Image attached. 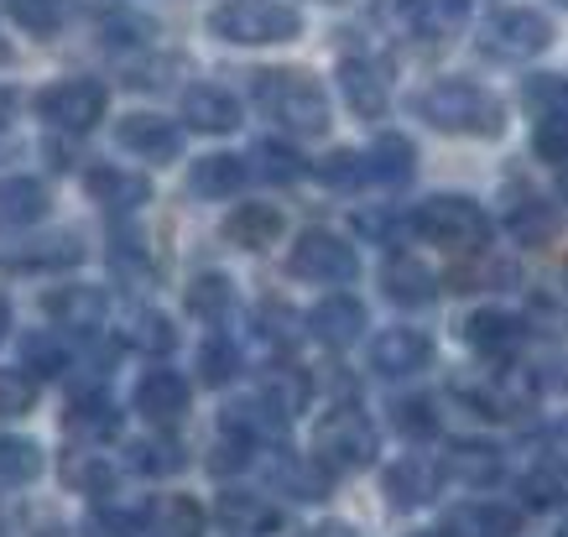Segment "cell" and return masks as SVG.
Returning <instances> with one entry per match:
<instances>
[{"label": "cell", "instance_id": "6da1fadb", "mask_svg": "<svg viewBox=\"0 0 568 537\" xmlns=\"http://www.w3.org/2000/svg\"><path fill=\"white\" fill-rule=\"evenodd\" d=\"M417 121H428L444 136H480L496 141L506 131V104L475 79H438L413 100Z\"/></svg>", "mask_w": 568, "mask_h": 537}, {"label": "cell", "instance_id": "7a4b0ae2", "mask_svg": "<svg viewBox=\"0 0 568 537\" xmlns=\"http://www.w3.org/2000/svg\"><path fill=\"white\" fill-rule=\"evenodd\" d=\"M251 100L266 121H276L293 136H324L328 131V94L303 69H261L251 73Z\"/></svg>", "mask_w": 568, "mask_h": 537}, {"label": "cell", "instance_id": "3957f363", "mask_svg": "<svg viewBox=\"0 0 568 537\" xmlns=\"http://www.w3.org/2000/svg\"><path fill=\"white\" fill-rule=\"evenodd\" d=\"M209 32L235 48H276L303 32V11L287 0H224L209 11Z\"/></svg>", "mask_w": 568, "mask_h": 537}, {"label": "cell", "instance_id": "277c9868", "mask_svg": "<svg viewBox=\"0 0 568 537\" xmlns=\"http://www.w3.org/2000/svg\"><path fill=\"white\" fill-rule=\"evenodd\" d=\"M381 438H376V423L361 413V407H334V413L318 417L313 428V459L328 469V475H355L376 459Z\"/></svg>", "mask_w": 568, "mask_h": 537}, {"label": "cell", "instance_id": "5b68a950", "mask_svg": "<svg viewBox=\"0 0 568 537\" xmlns=\"http://www.w3.org/2000/svg\"><path fill=\"white\" fill-rule=\"evenodd\" d=\"M413 230L423 241L444 245V251H485L490 241V214L465 193H433L413 214Z\"/></svg>", "mask_w": 568, "mask_h": 537}, {"label": "cell", "instance_id": "8992f818", "mask_svg": "<svg viewBox=\"0 0 568 537\" xmlns=\"http://www.w3.org/2000/svg\"><path fill=\"white\" fill-rule=\"evenodd\" d=\"M475 42L496 63H527V58H542L552 48V21L542 11H532V6H500V11H490L480 21Z\"/></svg>", "mask_w": 568, "mask_h": 537}, {"label": "cell", "instance_id": "52a82bcc", "mask_svg": "<svg viewBox=\"0 0 568 537\" xmlns=\"http://www.w3.org/2000/svg\"><path fill=\"white\" fill-rule=\"evenodd\" d=\"M104 104H110V94H104V84H94V79H58V84H48L37 94V115H42L52 131L84 136V131H94V125L104 121Z\"/></svg>", "mask_w": 568, "mask_h": 537}, {"label": "cell", "instance_id": "ba28073f", "mask_svg": "<svg viewBox=\"0 0 568 537\" xmlns=\"http://www.w3.org/2000/svg\"><path fill=\"white\" fill-rule=\"evenodd\" d=\"M287 272L303 282L339 287V282H355L361 256H355V245H349L345 235H334V230H303L293 245V256H287Z\"/></svg>", "mask_w": 568, "mask_h": 537}, {"label": "cell", "instance_id": "9c48e42d", "mask_svg": "<svg viewBox=\"0 0 568 537\" xmlns=\"http://www.w3.org/2000/svg\"><path fill=\"white\" fill-rule=\"evenodd\" d=\"M115 146L141 162H178L183 152V131H178L168 115H152V110H136V115H125L115 121Z\"/></svg>", "mask_w": 568, "mask_h": 537}, {"label": "cell", "instance_id": "30bf717a", "mask_svg": "<svg viewBox=\"0 0 568 537\" xmlns=\"http://www.w3.org/2000/svg\"><path fill=\"white\" fill-rule=\"evenodd\" d=\"M131 402H136V413L146 417V423H156V428H178V423L189 417L193 392L178 371H162V365H156V371H141Z\"/></svg>", "mask_w": 568, "mask_h": 537}, {"label": "cell", "instance_id": "8fae6325", "mask_svg": "<svg viewBox=\"0 0 568 537\" xmlns=\"http://www.w3.org/2000/svg\"><path fill=\"white\" fill-rule=\"evenodd\" d=\"M339 94H345V104L355 110V115L381 121V115H386V104H392V79H386V63L365 58V52L345 58V63H339Z\"/></svg>", "mask_w": 568, "mask_h": 537}, {"label": "cell", "instance_id": "7c38bea8", "mask_svg": "<svg viewBox=\"0 0 568 537\" xmlns=\"http://www.w3.org/2000/svg\"><path fill=\"white\" fill-rule=\"evenodd\" d=\"M433 361V340L423 330H386L371 340V371H381L386 382L392 376H417Z\"/></svg>", "mask_w": 568, "mask_h": 537}, {"label": "cell", "instance_id": "4fadbf2b", "mask_svg": "<svg viewBox=\"0 0 568 537\" xmlns=\"http://www.w3.org/2000/svg\"><path fill=\"white\" fill-rule=\"evenodd\" d=\"M444 486V465H433L428 454H407V459H396L386 469V501L402 506V511H417V506H428Z\"/></svg>", "mask_w": 568, "mask_h": 537}, {"label": "cell", "instance_id": "5bb4252c", "mask_svg": "<svg viewBox=\"0 0 568 537\" xmlns=\"http://www.w3.org/2000/svg\"><path fill=\"white\" fill-rule=\"evenodd\" d=\"M183 121L199 136H224V131L241 125V100L220 84H193L183 89Z\"/></svg>", "mask_w": 568, "mask_h": 537}, {"label": "cell", "instance_id": "9a60e30c", "mask_svg": "<svg viewBox=\"0 0 568 537\" xmlns=\"http://www.w3.org/2000/svg\"><path fill=\"white\" fill-rule=\"evenodd\" d=\"M361 330H365V303H361V297H349V293L324 297V303L308 313V334H313V340H324L328 349L355 345V340H361Z\"/></svg>", "mask_w": 568, "mask_h": 537}, {"label": "cell", "instance_id": "2e32d148", "mask_svg": "<svg viewBox=\"0 0 568 537\" xmlns=\"http://www.w3.org/2000/svg\"><path fill=\"white\" fill-rule=\"evenodd\" d=\"M266 480L293 501H324L328 496V469L313 454H272L266 459Z\"/></svg>", "mask_w": 568, "mask_h": 537}, {"label": "cell", "instance_id": "e0dca14e", "mask_svg": "<svg viewBox=\"0 0 568 537\" xmlns=\"http://www.w3.org/2000/svg\"><path fill=\"white\" fill-rule=\"evenodd\" d=\"M417 173V152L407 136H396V131H381L371 146H365V178L381 183V189H402V183H413Z\"/></svg>", "mask_w": 568, "mask_h": 537}, {"label": "cell", "instance_id": "ac0fdd59", "mask_svg": "<svg viewBox=\"0 0 568 537\" xmlns=\"http://www.w3.org/2000/svg\"><path fill=\"white\" fill-rule=\"evenodd\" d=\"M42 313H48L58 330L69 334H94L104 318V293L100 287H58V293L42 297Z\"/></svg>", "mask_w": 568, "mask_h": 537}, {"label": "cell", "instance_id": "d6986e66", "mask_svg": "<svg viewBox=\"0 0 568 537\" xmlns=\"http://www.w3.org/2000/svg\"><path fill=\"white\" fill-rule=\"evenodd\" d=\"M381 293L402 303V308H428L433 297H438V277H433L423 261L413 256H392L381 266Z\"/></svg>", "mask_w": 568, "mask_h": 537}, {"label": "cell", "instance_id": "ffe728a7", "mask_svg": "<svg viewBox=\"0 0 568 537\" xmlns=\"http://www.w3.org/2000/svg\"><path fill=\"white\" fill-rule=\"evenodd\" d=\"M214 511H220L224 533H235V537H266L282 527V511L266 496H251V490H224Z\"/></svg>", "mask_w": 568, "mask_h": 537}, {"label": "cell", "instance_id": "44dd1931", "mask_svg": "<svg viewBox=\"0 0 568 537\" xmlns=\"http://www.w3.org/2000/svg\"><path fill=\"white\" fill-rule=\"evenodd\" d=\"M63 423H69L73 438H84V444H110V438L121 434V413H115V402L100 397V386L94 392H79V397L69 402V413H63Z\"/></svg>", "mask_w": 568, "mask_h": 537}, {"label": "cell", "instance_id": "7402d4cb", "mask_svg": "<svg viewBox=\"0 0 568 537\" xmlns=\"http://www.w3.org/2000/svg\"><path fill=\"white\" fill-rule=\"evenodd\" d=\"M84 189L100 199L104 209H115V214H131V209H146L152 204V183L131 168H94L84 178Z\"/></svg>", "mask_w": 568, "mask_h": 537}, {"label": "cell", "instance_id": "603a6c76", "mask_svg": "<svg viewBox=\"0 0 568 537\" xmlns=\"http://www.w3.org/2000/svg\"><path fill=\"white\" fill-rule=\"evenodd\" d=\"M287 423H293V417L282 413V407H276V402H266L256 392V397H245V402H235V407H230V413H224V428H235V434H245L251 438V444H282V434H287Z\"/></svg>", "mask_w": 568, "mask_h": 537}, {"label": "cell", "instance_id": "cb8c5ba5", "mask_svg": "<svg viewBox=\"0 0 568 537\" xmlns=\"http://www.w3.org/2000/svg\"><path fill=\"white\" fill-rule=\"evenodd\" d=\"M465 345L480 349V355H490V361H506V355L521 345V324L500 308H480V313H469L465 318Z\"/></svg>", "mask_w": 568, "mask_h": 537}, {"label": "cell", "instance_id": "d4e9b609", "mask_svg": "<svg viewBox=\"0 0 568 537\" xmlns=\"http://www.w3.org/2000/svg\"><path fill=\"white\" fill-rule=\"evenodd\" d=\"M224 235L230 245H241V251H261V245H272L282 235V209L276 204H235L224 214Z\"/></svg>", "mask_w": 568, "mask_h": 537}, {"label": "cell", "instance_id": "484cf974", "mask_svg": "<svg viewBox=\"0 0 568 537\" xmlns=\"http://www.w3.org/2000/svg\"><path fill=\"white\" fill-rule=\"evenodd\" d=\"M48 214V189L37 178H0V230H27Z\"/></svg>", "mask_w": 568, "mask_h": 537}, {"label": "cell", "instance_id": "4316f807", "mask_svg": "<svg viewBox=\"0 0 568 537\" xmlns=\"http://www.w3.org/2000/svg\"><path fill=\"white\" fill-rule=\"evenodd\" d=\"M251 178L245 168V156H230V152H214V156H199L189 168V189L199 199H224V193H235Z\"/></svg>", "mask_w": 568, "mask_h": 537}, {"label": "cell", "instance_id": "83f0119b", "mask_svg": "<svg viewBox=\"0 0 568 537\" xmlns=\"http://www.w3.org/2000/svg\"><path fill=\"white\" fill-rule=\"evenodd\" d=\"M506 230H511L517 245H548L558 235V209L527 193V199H517V204L506 209Z\"/></svg>", "mask_w": 568, "mask_h": 537}, {"label": "cell", "instance_id": "f1b7e54d", "mask_svg": "<svg viewBox=\"0 0 568 537\" xmlns=\"http://www.w3.org/2000/svg\"><path fill=\"white\" fill-rule=\"evenodd\" d=\"M459 21H465V0H413V6H407V27H413L423 42L454 37Z\"/></svg>", "mask_w": 568, "mask_h": 537}, {"label": "cell", "instance_id": "f546056e", "mask_svg": "<svg viewBox=\"0 0 568 537\" xmlns=\"http://www.w3.org/2000/svg\"><path fill=\"white\" fill-rule=\"evenodd\" d=\"M42 444L32 438H17V434H0V486H32L37 475H42Z\"/></svg>", "mask_w": 568, "mask_h": 537}, {"label": "cell", "instance_id": "4dcf8cb0", "mask_svg": "<svg viewBox=\"0 0 568 537\" xmlns=\"http://www.w3.org/2000/svg\"><path fill=\"white\" fill-rule=\"evenodd\" d=\"M444 475L465 480V486H490L500 475V454L490 444H454L444 454Z\"/></svg>", "mask_w": 568, "mask_h": 537}, {"label": "cell", "instance_id": "1f68e13d", "mask_svg": "<svg viewBox=\"0 0 568 537\" xmlns=\"http://www.w3.org/2000/svg\"><path fill=\"white\" fill-rule=\"evenodd\" d=\"M459 533L465 537H517L521 533V511L506 501H475L459 511Z\"/></svg>", "mask_w": 568, "mask_h": 537}, {"label": "cell", "instance_id": "d6a6232c", "mask_svg": "<svg viewBox=\"0 0 568 537\" xmlns=\"http://www.w3.org/2000/svg\"><path fill=\"white\" fill-rule=\"evenodd\" d=\"M125 345L141 349V355H173L178 349L173 318H168V313H156V308L131 313V324H125Z\"/></svg>", "mask_w": 568, "mask_h": 537}, {"label": "cell", "instance_id": "836d02e7", "mask_svg": "<svg viewBox=\"0 0 568 537\" xmlns=\"http://www.w3.org/2000/svg\"><path fill=\"white\" fill-rule=\"evenodd\" d=\"M230 303H235V293H230V277H220V272H199V277L189 282V293H183V308L193 313V318H224L230 313Z\"/></svg>", "mask_w": 568, "mask_h": 537}, {"label": "cell", "instance_id": "e575fe53", "mask_svg": "<svg viewBox=\"0 0 568 537\" xmlns=\"http://www.w3.org/2000/svg\"><path fill=\"white\" fill-rule=\"evenodd\" d=\"M261 397L276 402L282 413L293 417V413H303V407H308L313 382L303 376V371H293V365H276V371H266V382H261Z\"/></svg>", "mask_w": 568, "mask_h": 537}, {"label": "cell", "instance_id": "d590c367", "mask_svg": "<svg viewBox=\"0 0 568 537\" xmlns=\"http://www.w3.org/2000/svg\"><path fill=\"white\" fill-rule=\"evenodd\" d=\"M183 444L178 438H168V434H156V438H141L136 449H131V465L141 469V475H156V480H168V475H178L183 469Z\"/></svg>", "mask_w": 568, "mask_h": 537}, {"label": "cell", "instance_id": "8d00e7d4", "mask_svg": "<svg viewBox=\"0 0 568 537\" xmlns=\"http://www.w3.org/2000/svg\"><path fill=\"white\" fill-rule=\"evenodd\" d=\"M251 162H256V173L266 178V183H297V178L308 173V162H303L293 146H282V141H256Z\"/></svg>", "mask_w": 568, "mask_h": 537}, {"label": "cell", "instance_id": "74e56055", "mask_svg": "<svg viewBox=\"0 0 568 537\" xmlns=\"http://www.w3.org/2000/svg\"><path fill=\"white\" fill-rule=\"evenodd\" d=\"M63 480H69L73 490H84V496H100V490H110V480H115V469H110V459L104 454H69L63 459Z\"/></svg>", "mask_w": 568, "mask_h": 537}, {"label": "cell", "instance_id": "f35d334b", "mask_svg": "<svg viewBox=\"0 0 568 537\" xmlns=\"http://www.w3.org/2000/svg\"><path fill=\"white\" fill-rule=\"evenodd\" d=\"M37 407V376L27 365H0V417H27Z\"/></svg>", "mask_w": 568, "mask_h": 537}, {"label": "cell", "instance_id": "ab89813d", "mask_svg": "<svg viewBox=\"0 0 568 537\" xmlns=\"http://www.w3.org/2000/svg\"><path fill=\"white\" fill-rule=\"evenodd\" d=\"M89 537H146V506H110L104 501L94 517H89V527H84Z\"/></svg>", "mask_w": 568, "mask_h": 537}, {"label": "cell", "instance_id": "60d3db41", "mask_svg": "<svg viewBox=\"0 0 568 537\" xmlns=\"http://www.w3.org/2000/svg\"><path fill=\"white\" fill-rule=\"evenodd\" d=\"M521 104L532 110L537 121L552 115V110H568V79H558V73H532V79L521 84Z\"/></svg>", "mask_w": 568, "mask_h": 537}, {"label": "cell", "instance_id": "b9f144b4", "mask_svg": "<svg viewBox=\"0 0 568 537\" xmlns=\"http://www.w3.org/2000/svg\"><path fill=\"white\" fill-rule=\"evenodd\" d=\"M235 371H241V349L230 345L224 334L204 340V349H199V376H204L209 386H224V382H235Z\"/></svg>", "mask_w": 568, "mask_h": 537}, {"label": "cell", "instance_id": "7bdbcfd3", "mask_svg": "<svg viewBox=\"0 0 568 537\" xmlns=\"http://www.w3.org/2000/svg\"><path fill=\"white\" fill-rule=\"evenodd\" d=\"M6 11H11V21H17L21 32L48 37L63 21V0H6Z\"/></svg>", "mask_w": 568, "mask_h": 537}, {"label": "cell", "instance_id": "ee69618b", "mask_svg": "<svg viewBox=\"0 0 568 537\" xmlns=\"http://www.w3.org/2000/svg\"><path fill=\"white\" fill-rule=\"evenodd\" d=\"M251 454H256V444H251V438L235 434V428H220L214 454H209V469H214L220 480H230V475H241V469L251 465Z\"/></svg>", "mask_w": 568, "mask_h": 537}, {"label": "cell", "instance_id": "f6af8a7d", "mask_svg": "<svg viewBox=\"0 0 568 537\" xmlns=\"http://www.w3.org/2000/svg\"><path fill=\"white\" fill-rule=\"evenodd\" d=\"M152 21L136 17V11H110V17L100 21V37L110 42V48H146L152 42Z\"/></svg>", "mask_w": 568, "mask_h": 537}, {"label": "cell", "instance_id": "bcb514c9", "mask_svg": "<svg viewBox=\"0 0 568 537\" xmlns=\"http://www.w3.org/2000/svg\"><path fill=\"white\" fill-rule=\"evenodd\" d=\"M392 423H396V434H402V438H433V434H438V413H433L428 397L396 402V407H392Z\"/></svg>", "mask_w": 568, "mask_h": 537}, {"label": "cell", "instance_id": "7dc6e473", "mask_svg": "<svg viewBox=\"0 0 568 537\" xmlns=\"http://www.w3.org/2000/svg\"><path fill=\"white\" fill-rule=\"evenodd\" d=\"M532 146H537V156L542 162H568V110H552V115H542L537 121V131H532Z\"/></svg>", "mask_w": 568, "mask_h": 537}, {"label": "cell", "instance_id": "c3c4849f", "mask_svg": "<svg viewBox=\"0 0 568 537\" xmlns=\"http://www.w3.org/2000/svg\"><path fill=\"white\" fill-rule=\"evenodd\" d=\"M84 261V245L73 235H52V241H37V251L17 256V266H79Z\"/></svg>", "mask_w": 568, "mask_h": 537}, {"label": "cell", "instance_id": "681fc988", "mask_svg": "<svg viewBox=\"0 0 568 537\" xmlns=\"http://www.w3.org/2000/svg\"><path fill=\"white\" fill-rule=\"evenodd\" d=\"M313 173H318V183H328V189H355L365 178V152H328Z\"/></svg>", "mask_w": 568, "mask_h": 537}, {"label": "cell", "instance_id": "f907efd6", "mask_svg": "<svg viewBox=\"0 0 568 537\" xmlns=\"http://www.w3.org/2000/svg\"><path fill=\"white\" fill-rule=\"evenodd\" d=\"M69 349L58 345V340H48V334H32L27 340V371H42V376H63L69 371Z\"/></svg>", "mask_w": 568, "mask_h": 537}, {"label": "cell", "instance_id": "816d5d0a", "mask_svg": "<svg viewBox=\"0 0 568 537\" xmlns=\"http://www.w3.org/2000/svg\"><path fill=\"white\" fill-rule=\"evenodd\" d=\"M521 496L532 506H558L564 501V480H558V469H532V475H521Z\"/></svg>", "mask_w": 568, "mask_h": 537}, {"label": "cell", "instance_id": "f5cc1de1", "mask_svg": "<svg viewBox=\"0 0 568 537\" xmlns=\"http://www.w3.org/2000/svg\"><path fill=\"white\" fill-rule=\"evenodd\" d=\"M308 537H361V533H355L349 521H324V527H313Z\"/></svg>", "mask_w": 568, "mask_h": 537}, {"label": "cell", "instance_id": "db71d44e", "mask_svg": "<svg viewBox=\"0 0 568 537\" xmlns=\"http://www.w3.org/2000/svg\"><path fill=\"white\" fill-rule=\"evenodd\" d=\"M6 334H11V303L0 297V345H6Z\"/></svg>", "mask_w": 568, "mask_h": 537}, {"label": "cell", "instance_id": "11a10c76", "mask_svg": "<svg viewBox=\"0 0 568 537\" xmlns=\"http://www.w3.org/2000/svg\"><path fill=\"white\" fill-rule=\"evenodd\" d=\"M11 110H17V100H11V94H6V89H0V125L11 121Z\"/></svg>", "mask_w": 568, "mask_h": 537}, {"label": "cell", "instance_id": "9f6ffc18", "mask_svg": "<svg viewBox=\"0 0 568 537\" xmlns=\"http://www.w3.org/2000/svg\"><path fill=\"white\" fill-rule=\"evenodd\" d=\"M413 537H459V533H448V527H444V533H413Z\"/></svg>", "mask_w": 568, "mask_h": 537}, {"label": "cell", "instance_id": "6f0895ef", "mask_svg": "<svg viewBox=\"0 0 568 537\" xmlns=\"http://www.w3.org/2000/svg\"><path fill=\"white\" fill-rule=\"evenodd\" d=\"M552 537H568V517H564V521H558V533H552Z\"/></svg>", "mask_w": 568, "mask_h": 537}, {"label": "cell", "instance_id": "680465c9", "mask_svg": "<svg viewBox=\"0 0 568 537\" xmlns=\"http://www.w3.org/2000/svg\"><path fill=\"white\" fill-rule=\"evenodd\" d=\"M564 199H568V173H564Z\"/></svg>", "mask_w": 568, "mask_h": 537}, {"label": "cell", "instance_id": "91938a15", "mask_svg": "<svg viewBox=\"0 0 568 537\" xmlns=\"http://www.w3.org/2000/svg\"><path fill=\"white\" fill-rule=\"evenodd\" d=\"M564 438H568V417H564Z\"/></svg>", "mask_w": 568, "mask_h": 537}, {"label": "cell", "instance_id": "94428289", "mask_svg": "<svg viewBox=\"0 0 568 537\" xmlns=\"http://www.w3.org/2000/svg\"><path fill=\"white\" fill-rule=\"evenodd\" d=\"M558 6H564V11H568V0H558Z\"/></svg>", "mask_w": 568, "mask_h": 537}, {"label": "cell", "instance_id": "6125c7cd", "mask_svg": "<svg viewBox=\"0 0 568 537\" xmlns=\"http://www.w3.org/2000/svg\"><path fill=\"white\" fill-rule=\"evenodd\" d=\"M564 287H568V272H564Z\"/></svg>", "mask_w": 568, "mask_h": 537}]
</instances>
